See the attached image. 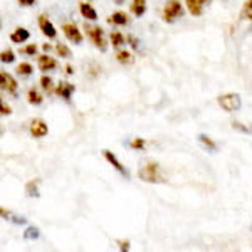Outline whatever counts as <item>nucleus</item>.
Returning <instances> with one entry per match:
<instances>
[{"label": "nucleus", "instance_id": "obj_25", "mask_svg": "<svg viewBox=\"0 0 252 252\" xmlns=\"http://www.w3.org/2000/svg\"><path fill=\"white\" fill-rule=\"evenodd\" d=\"M56 52H58L61 58H66V59L71 58V51H69V47L66 46V44H61L59 42L58 46H56Z\"/></svg>", "mask_w": 252, "mask_h": 252}, {"label": "nucleus", "instance_id": "obj_7", "mask_svg": "<svg viewBox=\"0 0 252 252\" xmlns=\"http://www.w3.org/2000/svg\"><path fill=\"white\" fill-rule=\"evenodd\" d=\"M103 155H104V158H106V160L109 161V163L113 165V168H116L118 172H120L121 175H123L125 178H129V172H128V170H126V166H125L123 163H121L120 160H118L115 153H113V152H109V150H104V152H103Z\"/></svg>", "mask_w": 252, "mask_h": 252}, {"label": "nucleus", "instance_id": "obj_29", "mask_svg": "<svg viewBox=\"0 0 252 252\" xmlns=\"http://www.w3.org/2000/svg\"><path fill=\"white\" fill-rule=\"evenodd\" d=\"M22 52H24V54L34 56V54H37V46H35V44H29V46H26L22 49Z\"/></svg>", "mask_w": 252, "mask_h": 252}, {"label": "nucleus", "instance_id": "obj_2", "mask_svg": "<svg viewBox=\"0 0 252 252\" xmlns=\"http://www.w3.org/2000/svg\"><path fill=\"white\" fill-rule=\"evenodd\" d=\"M219 104L222 106V109H225L227 113H234L237 109H241L242 106V99L237 93H229V94H222L217 97Z\"/></svg>", "mask_w": 252, "mask_h": 252}, {"label": "nucleus", "instance_id": "obj_30", "mask_svg": "<svg viewBox=\"0 0 252 252\" xmlns=\"http://www.w3.org/2000/svg\"><path fill=\"white\" fill-rule=\"evenodd\" d=\"M128 42H131V47H135V49L140 47V42H138V40L133 37V35H128Z\"/></svg>", "mask_w": 252, "mask_h": 252}, {"label": "nucleus", "instance_id": "obj_16", "mask_svg": "<svg viewBox=\"0 0 252 252\" xmlns=\"http://www.w3.org/2000/svg\"><path fill=\"white\" fill-rule=\"evenodd\" d=\"M108 20L111 24H115V26H126L129 19H128V14H125V12H115Z\"/></svg>", "mask_w": 252, "mask_h": 252}, {"label": "nucleus", "instance_id": "obj_6", "mask_svg": "<svg viewBox=\"0 0 252 252\" xmlns=\"http://www.w3.org/2000/svg\"><path fill=\"white\" fill-rule=\"evenodd\" d=\"M0 81H2V89H3V91H7L12 96L17 94V81L12 78L9 72H7V71L0 72Z\"/></svg>", "mask_w": 252, "mask_h": 252}, {"label": "nucleus", "instance_id": "obj_12", "mask_svg": "<svg viewBox=\"0 0 252 252\" xmlns=\"http://www.w3.org/2000/svg\"><path fill=\"white\" fill-rule=\"evenodd\" d=\"M37 64H39V69L40 71H54L58 67V61L54 58H49V56H39L37 59Z\"/></svg>", "mask_w": 252, "mask_h": 252}, {"label": "nucleus", "instance_id": "obj_8", "mask_svg": "<svg viewBox=\"0 0 252 252\" xmlns=\"http://www.w3.org/2000/svg\"><path fill=\"white\" fill-rule=\"evenodd\" d=\"M39 27H40L42 34L46 35L47 39H54L56 35H58V31H56V27L52 26V22L46 17V15H40V17H39Z\"/></svg>", "mask_w": 252, "mask_h": 252}, {"label": "nucleus", "instance_id": "obj_3", "mask_svg": "<svg viewBox=\"0 0 252 252\" xmlns=\"http://www.w3.org/2000/svg\"><path fill=\"white\" fill-rule=\"evenodd\" d=\"M84 31H86L88 37L91 39V42L99 49L101 52H104L108 49L106 46V39H104V34H103V29L101 27H96V26H84Z\"/></svg>", "mask_w": 252, "mask_h": 252}, {"label": "nucleus", "instance_id": "obj_23", "mask_svg": "<svg viewBox=\"0 0 252 252\" xmlns=\"http://www.w3.org/2000/svg\"><path fill=\"white\" fill-rule=\"evenodd\" d=\"M32 71H34V69H32V66L29 63H20L17 66V72L20 76H26V78L32 74Z\"/></svg>", "mask_w": 252, "mask_h": 252}, {"label": "nucleus", "instance_id": "obj_21", "mask_svg": "<svg viewBox=\"0 0 252 252\" xmlns=\"http://www.w3.org/2000/svg\"><path fill=\"white\" fill-rule=\"evenodd\" d=\"M37 184H39L37 180H32V182H29V184H27V187H26V193H27V197H39Z\"/></svg>", "mask_w": 252, "mask_h": 252}, {"label": "nucleus", "instance_id": "obj_9", "mask_svg": "<svg viewBox=\"0 0 252 252\" xmlns=\"http://www.w3.org/2000/svg\"><path fill=\"white\" fill-rule=\"evenodd\" d=\"M47 133H49V128L42 120H34L31 123V135L34 138H44Z\"/></svg>", "mask_w": 252, "mask_h": 252}, {"label": "nucleus", "instance_id": "obj_4", "mask_svg": "<svg viewBox=\"0 0 252 252\" xmlns=\"http://www.w3.org/2000/svg\"><path fill=\"white\" fill-rule=\"evenodd\" d=\"M185 10L182 7V3L178 0H170L166 2L165 9H163V20L165 22H175L177 19L184 17Z\"/></svg>", "mask_w": 252, "mask_h": 252}, {"label": "nucleus", "instance_id": "obj_31", "mask_svg": "<svg viewBox=\"0 0 252 252\" xmlns=\"http://www.w3.org/2000/svg\"><path fill=\"white\" fill-rule=\"evenodd\" d=\"M19 3L22 7H31V5H34V3H35V0H19Z\"/></svg>", "mask_w": 252, "mask_h": 252}, {"label": "nucleus", "instance_id": "obj_36", "mask_svg": "<svg viewBox=\"0 0 252 252\" xmlns=\"http://www.w3.org/2000/svg\"><path fill=\"white\" fill-rule=\"evenodd\" d=\"M42 49H44V51H51V49H52V46H51V44H44V46H42Z\"/></svg>", "mask_w": 252, "mask_h": 252}, {"label": "nucleus", "instance_id": "obj_22", "mask_svg": "<svg viewBox=\"0 0 252 252\" xmlns=\"http://www.w3.org/2000/svg\"><path fill=\"white\" fill-rule=\"evenodd\" d=\"M0 61H2L3 64H12L15 61V54L12 49H7V51H2V54H0Z\"/></svg>", "mask_w": 252, "mask_h": 252}, {"label": "nucleus", "instance_id": "obj_28", "mask_svg": "<svg viewBox=\"0 0 252 252\" xmlns=\"http://www.w3.org/2000/svg\"><path fill=\"white\" fill-rule=\"evenodd\" d=\"M242 15L246 19L252 20V0H247L246 5H244V10H242Z\"/></svg>", "mask_w": 252, "mask_h": 252}, {"label": "nucleus", "instance_id": "obj_34", "mask_svg": "<svg viewBox=\"0 0 252 252\" xmlns=\"http://www.w3.org/2000/svg\"><path fill=\"white\" fill-rule=\"evenodd\" d=\"M10 108L9 106H7V104L5 103H2V115H10Z\"/></svg>", "mask_w": 252, "mask_h": 252}, {"label": "nucleus", "instance_id": "obj_10", "mask_svg": "<svg viewBox=\"0 0 252 252\" xmlns=\"http://www.w3.org/2000/svg\"><path fill=\"white\" fill-rule=\"evenodd\" d=\"M207 2H209V0H185L187 9H189V12L193 15V17L202 15V12H204V7H205Z\"/></svg>", "mask_w": 252, "mask_h": 252}, {"label": "nucleus", "instance_id": "obj_32", "mask_svg": "<svg viewBox=\"0 0 252 252\" xmlns=\"http://www.w3.org/2000/svg\"><path fill=\"white\" fill-rule=\"evenodd\" d=\"M232 126H234V128H237V129H242V131H246V133H249V131H252V129H251V128H244V126H242L241 123H235V121H234V123H232Z\"/></svg>", "mask_w": 252, "mask_h": 252}, {"label": "nucleus", "instance_id": "obj_19", "mask_svg": "<svg viewBox=\"0 0 252 252\" xmlns=\"http://www.w3.org/2000/svg\"><path fill=\"white\" fill-rule=\"evenodd\" d=\"M109 40H111V46L113 47H121L125 44V35L121 32H111L109 35Z\"/></svg>", "mask_w": 252, "mask_h": 252}, {"label": "nucleus", "instance_id": "obj_14", "mask_svg": "<svg viewBox=\"0 0 252 252\" xmlns=\"http://www.w3.org/2000/svg\"><path fill=\"white\" fill-rule=\"evenodd\" d=\"M79 10H81V15L88 20H96L97 19V12L94 10V7L91 3H86V2H81L79 3Z\"/></svg>", "mask_w": 252, "mask_h": 252}, {"label": "nucleus", "instance_id": "obj_13", "mask_svg": "<svg viewBox=\"0 0 252 252\" xmlns=\"http://www.w3.org/2000/svg\"><path fill=\"white\" fill-rule=\"evenodd\" d=\"M29 37H31V32L27 29H24V27H17V29L10 34V40L14 44H24L26 40H29Z\"/></svg>", "mask_w": 252, "mask_h": 252}, {"label": "nucleus", "instance_id": "obj_1", "mask_svg": "<svg viewBox=\"0 0 252 252\" xmlns=\"http://www.w3.org/2000/svg\"><path fill=\"white\" fill-rule=\"evenodd\" d=\"M138 175H140V178L146 182V184H165L166 182L165 175L158 163H146L145 166L140 168Z\"/></svg>", "mask_w": 252, "mask_h": 252}, {"label": "nucleus", "instance_id": "obj_24", "mask_svg": "<svg viewBox=\"0 0 252 252\" xmlns=\"http://www.w3.org/2000/svg\"><path fill=\"white\" fill-rule=\"evenodd\" d=\"M198 141H200V143H204L205 148H209L210 152H215V150H217V145H215L207 135H198Z\"/></svg>", "mask_w": 252, "mask_h": 252}, {"label": "nucleus", "instance_id": "obj_27", "mask_svg": "<svg viewBox=\"0 0 252 252\" xmlns=\"http://www.w3.org/2000/svg\"><path fill=\"white\" fill-rule=\"evenodd\" d=\"M146 145V141L143 140V138H135V140L129 143V146H131L133 150H143Z\"/></svg>", "mask_w": 252, "mask_h": 252}, {"label": "nucleus", "instance_id": "obj_17", "mask_svg": "<svg viewBox=\"0 0 252 252\" xmlns=\"http://www.w3.org/2000/svg\"><path fill=\"white\" fill-rule=\"evenodd\" d=\"M27 101H29L31 104H34V106H39V104H42L44 97L39 94V91L35 88H31L29 91H27Z\"/></svg>", "mask_w": 252, "mask_h": 252}, {"label": "nucleus", "instance_id": "obj_15", "mask_svg": "<svg viewBox=\"0 0 252 252\" xmlns=\"http://www.w3.org/2000/svg\"><path fill=\"white\" fill-rule=\"evenodd\" d=\"M146 12V0H133L131 3V14L135 17H141Z\"/></svg>", "mask_w": 252, "mask_h": 252}, {"label": "nucleus", "instance_id": "obj_20", "mask_svg": "<svg viewBox=\"0 0 252 252\" xmlns=\"http://www.w3.org/2000/svg\"><path fill=\"white\" fill-rule=\"evenodd\" d=\"M116 59H118V63H121V64L133 63V56H131V52H128V51H120L116 54Z\"/></svg>", "mask_w": 252, "mask_h": 252}, {"label": "nucleus", "instance_id": "obj_11", "mask_svg": "<svg viewBox=\"0 0 252 252\" xmlns=\"http://www.w3.org/2000/svg\"><path fill=\"white\" fill-rule=\"evenodd\" d=\"M76 91V88H74V84H71V83H59V86L56 88V94L61 96L63 99H66L69 101L71 99V96H72V93Z\"/></svg>", "mask_w": 252, "mask_h": 252}, {"label": "nucleus", "instance_id": "obj_33", "mask_svg": "<svg viewBox=\"0 0 252 252\" xmlns=\"http://www.w3.org/2000/svg\"><path fill=\"white\" fill-rule=\"evenodd\" d=\"M120 249L123 251V252H125V251H129V242H128V241H121V242H120Z\"/></svg>", "mask_w": 252, "mask_h": 252}, {"label": "nucleus", "instance_id": "obj_5", "mask_svg": "<svg viewBox=\"0 0 252 252\" xmlns=\"http://www.w3.org/2000/svg\"><path fill=\"white\" fill-rule=\"evenodd\" d=\"M63 32L67 37V40H71L72 44H78V46L79 44H83V34H81V31L78 29L76 24H64Z\"/></svg>", "mask_w": 252, "mask_h": 252}, {"label": "nucleus", "instance_id": "obj_18", "mask_svg": "<svg viewBox=\"0 0 252 252\" xmlns=\"http://www.w3.org/2000/svg\"><path fill=\"white\" fill-rule=\"evenodd\" d=\"M40 88H42L44 91L47 93V94H52V93L56 91L54 84H52V78H51V76H42V78H40Z\"/></svg>", "mask_w": 252, "mask_h": 252}, {"label": "nucleus", "instance_id": "obj_26", "mask_svg": "<svg viewBox=\"0 0 252 252\" xmlns=\"http://www.w3.org/2000/svg\"><path fill=\"white\" fill-rule=\"evenodd\" d=\"M39 237V229L37 227H29V229L24 232V239L26 241H34V239Z\"/></svg>", "mask_w": 252, "mask_h": 252}, {"label": "nucleus", "instance_id": "obj_35", "mask_svg": "<svg viewBox=\"0 0 252 252\" xmlns=\"http://www.w3.org/2000/svg\"><path fill=\"white\" fill-rule=\"evenodd\" d=\"M66 74H69V76H71V74H74V71H72V67L69 66V64L66 66Z\"/></svg>", "mask_w": 252, "mask_h": 252}, {"label": "nucleus", "instance_id": "obj_37", "mask_svg": "<svg viewBox=\"0 0 252 252\" xmlns=\"http://www.w3.org/2000/svg\"><path fill=\"white\" fill-rule=\"evenodd\" d=\"M115 2H116V3H123L125 0H115Z\"/></svg>", "mask_w": 252, "mask_h": 252}]
</instances>
